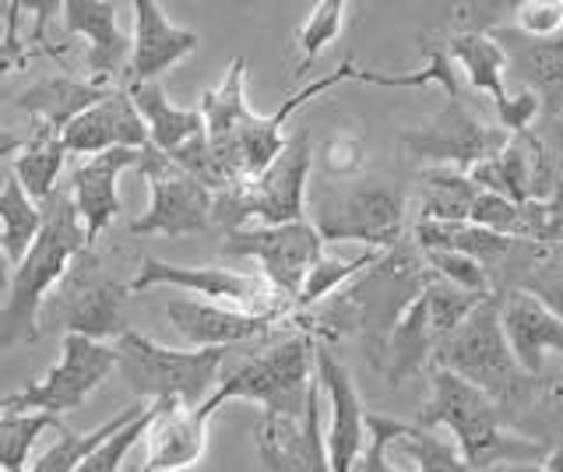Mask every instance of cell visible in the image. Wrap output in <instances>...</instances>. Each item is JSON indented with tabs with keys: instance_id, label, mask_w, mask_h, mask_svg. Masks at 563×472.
<instances>
[{
	"instance_id": "1",
	"label": "cell",
	"mask_w": 563,
	"mask_h": 472,
	"mask_svg": "<svg viewBox=\"0 0 563 472\" xmlns=\"http://www.w3.org/2000/svg\"><path fill=\"white\" fill-rule=\"evenodd\" d=\"M430 278L433 272L419 243L405 237L391 251H380L374 265L352 278L342 293H334L331 300L317 304L307 314H292L289 325H299V331H307L321 345L334 339H360L366 356L380 366L395 325L430 286Z\"/></svg>"
},
{
	"instance_id": "2",
	"label": "cell",
	"mask_w": 563,
	"mask_h": 472,
	"mask_svg": "<svg viewBox=\"0 0 563 472\" xmlns=\"http://www.w3.org/2000/svg\"><path fill=\"white\" fill-rule=\"evenodd\" d=\"M40 212H43L40 237H35L29 254L22 257V265H14L8 300L0 307V349L35 342L43 336L40 314H43L46 296L57 289L75 254L88 248L70 184H60L53 190L40 205Z\"/></svg>"
},
{
	"instance_id": "3",
	"label": "cell",
	"mask_w": 563,
	"mask_h": 472,
	"mask_svg": "<svg viewBox=\"0 0 563 472\" xmlns=\"http://www.w3.org/2000/svg\"><path fill=\"white\" fill-rule=\"evenodd\" d=\"M419 427L437 430L448 427L454 433V448L462 451V459L472 472H483L493 465H542L545 444L528 441V437L504 427V413L489 395L472 388L468 381L454 377L448 371L430 374V398L422 406Z\"/></svg>"
},
{
	"instance_id": "4",
	"label": "cell",
	"mask_w": 563,
	"mask_h": 472,
	"mask_svg": "<svg viewBox=\"0 0 563 472\" xmlns=\"http://www.w3.org/2000/svg\"><path fill=\"white\" fill-rule=\"evenodd\" d=\"M433 366L468 381L472 388L489 395L500 406L504 419H507V409H525L539 392V377L525 374L507 345L497 293L486 296V300L433 349Z\"/></svg>"
},
{
	"instance_id": "5",
	"label": "cell",
	"mask_w": 563,
	"mask_h": 472,
	"mask_svg": "<svg viewBox=\"0 0 563 472\" xmlns=\"http://www.w3.org/2000/svg\"><path fill=\"white\" fill-rule=\"evenodd\" d=\"M317 339L307 331L275 342L264 353L233 366L208 395V409H222L225 402H254L264 409V419H303L310 388L317 381L313 371Z\"/></svg>"
},
{
	"instance_id": "6",
	"label": "cell",
	"mask_w": 563,
	"mask_h": 472,
	"mask_svg": "<svg viewBox=\"0 0 563 472\" xmlns=\"http://www.w3.org/2000/svg\"><path fill=\"white\" fill-rule=\"evenodd\" d=\"M313 169L310 131L289 134L278 160L254 180L216 195L211 205V226L222 233L246 230V226H289L307 219V187Z\"/></svg>"
},
{
	"instance_id": "7",
	"label": "cell",
	"mask_w": 563,
	"mask_h": 472,
	"mask_svg": "<svg viewBox=\"0 0 563 472\" xmlns=\"http://www.w3.org/2000/svg\"><path fill=\"white\" fill-rule=\"evenodd\" d=\"M310 226L324 243H363L366 251H391L405 240V195L374 177L313 184Z\"/></svg>"
},
{
	"instance_id": "8",
	"label": "cell",
	"mask_w": 563,
	"mask_h": 472,
	"mask_svg": "<svg viewBox=\"0 0 563 472\" xmlns=\"http://www.w3.org/2000/svg\"><path fill=\"white\" fill-rule=\"evenodd\" d=\"M131 286L113 272L96 248H85L67 265L64 278L46 296L40 325L43 331H64V336H85L92 342L120 339L128 331L123 304Z\"/></svg>"
},
{
	"instance_id": "9",
	"label": "cell",
	"mask_w": 563,
	"mask_h": 472,
	"mask_svg": "<svg viewBox=\"0 0 563 472\" xmlns=\"http://www.w3.org/2000/svg\"><path fill=\"white\" fill-rule=\"evenodd\" d=\"M117 371L131 384L141 402H176L184 409H198L216 388L229 349H169L137 331H123L113 342Z\"/></svg>"
},
{
	"instance_id": "10",
	"label": "cell",
	"mask_w": 563,
	"mask_h": 472,
	"mask_svg": "<svg viewBox=\"0 0 563 472\" xmlns=\"http://www.w3.org/2000/svg\"><path fill=\"white\" fill-rule=\"evenodd\" d=\"M117 371V349L106 342H92L85 336H64L57 366L43 377L25 384L22 392L0 395V413L29 416L43 413L60 419L64 413L78 409L99 384Z\"/></svg>"
},
{
	"instance_id": "11",
	"label": "cell",
	"mask_w": 563,
	"mask_h": 472,
	"mask_svg": "<svg viewBox=\"0 0 563 472\" xmlns=\"http://www.w3.org/2000/svg\"><path fill=\"white\" fill-rule=\"evenodd\" d=\"M131 293H145L155 286H176L194 296H205V304H219L243 314H275L282 321H292V304L264 283L261 275L233 272V268H211V265H173L163 257H145L137 275L131 278Z\"/></svg>"
},
{
	"instance_id": "12",
	"label": "cell",
	"mask_w": 563,
	"mask_h": 472,
	"mask_svg": "<svg viewBox=\"0 0 563 472\" xmlns=\"http://www.w3.org/2000/svg\"><path fill=\"white\" fill-rule=\"evenodd\" d=\"M507 142H510V134L500 124L497 128L483 124L462 99H444V107H440L427 124L401 134V145L416 163L444 166L457 173H468L472 166L500 155Z\"/></svg>"
},
{
	"instance_id": "13",
	"label": "cell",
	"mask_w": 563,
	"mask_h": 472,
	"mask_svg": "<svg viewBox=\"0 0 563 472\" xmlns=\"http://www.w3.org/2000/svg\"><path fill=\"white\" fill-rule=\"evenodd\" d=\"M222 254L254 257L261 265L257 275L296 310V296L303 289L307 272L324 254V240L307 219L289 226H246V230L222 233Z\"/></svg>"
},
{
	"instance_id": "14",
	"label": "cell",
	"mask_w": 563,
	"mask_h": 472,
	"mask_svg": "<svg viewBox=\"0 0 563 472\" xmlns=\"http://www.w3.org/2000/svg\"><path fill=\"white\" fill-rule=\"evenodd\" d=\"M141 177L152 187V205L145 216H137L131 222V233L137 237H194L205 233L211 226V205H216V195L208 187H201L194 177L176 166L166 152H158L152 145L141 149V160L134 166Z\"/></svg>"
},
{
	"instance_id": "15",
	"label": "cell",
	"mask_w": 563,
	"mask_h": 472,
	"mask_svg": "<svg viewBox=\"0 0 563 472\" xmlns=\"http://www.w3.org/2000/svg\"><path fill=\"white\" fill-rule=\"evenodd\" d=\"M313 371L331 406V424L324 433L331 472H356L360 454L366 451V441H369L360 388H356V381H352L349 366L321 342L313 349Z\"/></svg>"
},
{
	"instance_id": "16",
	"label": "cell",
	"mask_w": 563,
	"mask_h": 472,
	"mask_svg": "<svg viewBox=\"0 0 563 472\" xmlns=\"http://www.w3.org/2000/svg\"><path fill=\"white\" fill-rule=\"evenodd\" d=\"M60 19L64 36L88 40V81L102 85V89H117L120 75L128 78L131 64V36H123L117 22V4L110 0H64Z\"/></svg>"
},
{
	"instance_id": "17",
	"label": "cell",
	"mask_w": 563,
	"mask_h": 472,
	"mask_svg": "<svg viewBox=\"0 0 563 472\" xmlns=\"http://www.w3.org/2000/svg\"><path fill=\"white\" fill-rule=\"evenodd\" d=\"M198 32L180 29L166 19V11L158 0H134V36H131V64L123 89H141L152 85L158 75H166L169 67L198 54Z\"/></svg>"
},
{
	"instance_id": "18",
	"label": "cell",
	"mask_w": 563,
	"mask_h": 472,
	"mask_svg": "<svg viewBox=\"0 0 563 472\" xmlns=\"http://www.w3.org/2000/svg\"><path fill=\"white\" fill-rule=\"evenodd\" d=\"M507 57V75L521 81L525 92L539 96L545 120L563 117V29L550 40H532L515 25H500L489 32Z\"/></svg>"
},
{
	"instance_id": "19",
	"label": "cell",
	"mask_w": 563,
	"mask_h": 472,
	"mask_svg": "<svg viewBox=\"0 0 563 472\" xmlns=\"http://www.w3.org/2000/svg\"><path fill=\"white\" fill-rule=\"evenodd\" d=\"M257 451L268 472H331L321 427V381H313L303 419H264Z\"/></svg>"
},
{
	"instance_id": "20",
	"label": "cell",
	"mask_w": 563,
	"mask_h": 472,
	"mask_svg": "<svg viewBox=\"0 0 563 472\" xmlns=\"http://www.w3.org/2000/svg\"><path fill=\"white\" fill-rule=\"evenodd\" d=\"M145 145H148L145 120H141L134 99L123 85L64 128L67 155H85V160H92V155H102V152H113V149L141 152Z\"/></svg>"
},
{
	"instance_id": "21",
	"label": "cell",
	"mask_w": 563,
	"mask_h": 472,
	"mask_svg": "<svg viewBox=\"0 0 563 472\" xmlns=\"http://www.w3.org/2000/svg\"><path fill=\"white\" fill-rule=\"evenodd\" d=\"M216 409L201 402L198 409H184L176 402H158V413L148 427V459L137 472H187L205 459L208 424Z\"/></svg>"
},
{
	"instance_id": "22",
	"label": "cell",
	"mask_w": 563,
	"mask_h": 472,
	"mask_svg": "<svg viewBox=\"0 0 563 472\" xmlns=\"http://www.w3.org/2000/svg\"><path fill=\"white\" fill-rule=\"evenodd\" d=\"M166 318L194 349H229L236 342H251L257 336H268L272 328L289 325L275 314H243L205 300H169Z\"/></svg>"
},
{
	"instance_id": "23",
	"label": "cell",
	"mask_w": 563,
	"mask_h": 472,
	"mask_svg": "<svg viewBox=\"0 0 563 472\" xmlns=\"http://www.w3.org/2000/svg\"><path fill=\"white\" fill-rule=\"evenodd\" d=\"M141 160V152L134 149H113V152H102L92 155L75 166L70 173V195H75L78 205V216L85 226V237H88V248H96L99 233H106L113 226V219L120 216V190L117 180L123 169H134Z\"/></svg>"
},
{
	"instance_id": "24",
	"label": "cell",
	"mask_w": 563,
	"mask_h": 472,
	"mask_svg": "<svg viewBox=\"0 0 563 472\" xmlns=\"http://www.w3.org/2000/svg\"><path fill=\"white\" fill-rule=\"evenodd\" d=\"M500 325L525 374L539 377L550 353L563 356V321L521 289H500Z\"/></svg>"
},
{
	"instance_id": "25",
	"label": "cell",
	"mask_w": 563,
	"mask_h": 472,
	"mask_svg": "<svg viewBox=\"0 0 563 472\" xmlns=\"http://www.w3.org/2000/svg\"><path fill=\"white\" fill-rule=\"evenodd\" d=\"M117 89H120V85H117ZM110 92L113 89H102V85L70 78V75H57V78L35 81L32 89H25L22 96L14 99V107L22 113H29L32 120H40V124L64 131L70 120L81 117L85 110H92L96 102H102Z\"/></svg>"
},
{
	"instance_id": "26",
	"label": "cell",
	"mask_w": 563,
	"mask_h": 472,
	"mask_svg": "<svg viewBox=\"0 0 563 472\" xmlns=\"http://www.w3.org/2000/svg\"><path fill=\"white\" fill-rule=\"evenodd\" d=\"M536 166H539V138L528 131L521 138H510L500 155L472 166L468 180L479 190H489V195H497L504 201L525 205V201H532Z\"/></svg>"
},
{
	"instance_id": "27",
	"label": "cell",
	"mask_w": 563,
	"mask_h": 472,
	"mask_svg": "<svg viewBox=\"0 0 563 472\" xmlns=\"http://www.w3.org/2000/svg\"><path fill=\"white\" fill-rule=\"evenodd\" d=\"M412 240L422 251H454L479 261L486 272H500L518 240H507L472 222H416Z\"/></svg>"
},
{
	"instance_id": "28",
	"label": "cell",
	"mask_w": 563,
	"mask_h": 472,
	"mask_svg": "<svg viewBox=\"0 0 563 472\" xmlns=\"http://www.w3.org/2000/svg\"><path fill=\"white\" fill-rule=\"evenodd\" d=\"M64 163H67L64 131L49 128V124H40V120H32V131L25 138V145L18 149L14 163H11V173H14V180L25 187V195L35 205H43L53 195V190L60 187Z\"/></svg>"
},
{
	"instance_id": "29",
	"label": "cell",
	"mask_w": 563,
	"mask_h": 472,
	"mask_svg": "<svg viewBox=\"0 0 563 472\" xmlns=\"http://www.w3.org/2000/svg\"><path fill=\"white\" fill-rule=\"evenodd\" d=\"M131 99L145 120V131H148V145L173 155L180 145H187L190 138L205 134V117L201 110L194 107H176L169 102V96L163 92V85L152 81V85H141V89H131Z\"/></svg>"
},
{
	"instance_id": "30",
	"label": "cell",
	"mask_w": 563,
	"mask_h": 472,
	"mask_svg": "<svg viewBox=\"0 0 563 472\" xmlns=\"http://www.w3.org/2000/svg\"><path fill=\"white\" fill-rule=\"evenodd\" d=\"M433 349H437V336L427 318V304H422V296H419V300L405 310V318L395 325L391 339H387L384 363H380L387 384H391V388H401L405 381L419 374L422 366L433 360Z\"/></svg>"
},
{
	"instance_id": "31",
	"label": "cell",
	"mask_w": 563,
	"mask_h": 472,
	"mask_svg": "<svg viewBox=\"0 0 563 472\" xmlns=\"http://www.w3.org/2000/svg\"><path fill=\"white\" fill-rule=\"evenodd\" d=\"M475 198L479 187L468 180V173L427 166L416 187V222H468Z\"/></svg>"
},
{
	"instance_id": "32",
	"label": "cell",
	"mask_w": 563,
	"mask_h": 472,
	"mask_svg": "<svg viewBox=\"0 0 563 472\" xmlns=\"http://www.w3.org/2000/svg\"><path fill=\"white\" fill-rule=\"evenodd\" d=\"M444 46L457 67V75H462V81L472 92H486L493 99V107L510 96L507 92V57H504L500 43H493L489 36H448Z\"/></svg>"
},
{
	"instance_id": "33",
	"label": "cell",
	"mask_w": 563,
	"mask_h": 472,
	"mask_svg": "<svg viewBox=\"0 0 563 472\" xmlns=\"http://www.w3.org/2000/svg\"><path fill=\"white\" fill-rule=\"evenodd\" d=\"M510 257H518V272L507 289H521L539 300L553 318L563 321V248H539V243H515ZM500 293V289H497Z\"/></svg>"
},
{
	"instance_id": "34",
	"label": "cell",
	"mask_w": 563,
	"mask_h": 472,
	"mask_svg": "<svg viewBox=\"0 0 563 472\" xmlns=\"http://www.w3.org/2000/svg\"><path fill=\"white\" fill-rule=\"evenodd\" d=\"M198 110L205 117V138L211 145L229 142V138L246 124V117L254 110L246 107V61L243 57L229 61L222 81L201 96Z\"/></svg>"
},
{
	"instance_id": "35",
	"label": "cell",
	"mask_w": 563,
	"mask_h": 472,
	"mask_svg": "<svg viewBox=\"0 0 563 472\" xmlns=\"http://www.w3.org/2000/svg\"><path fill=\"white\" fill-rule=\"evenodd\" d=\"M152 406V402H134V406L120 409V416L106 419V424H99L96 430H85V433H75V430H60V441L46 448L40 459H35L29 465V472H78V465L92 454L96 448H102L117 430H123L128 424H134V419L145 413Z\"/></svg>"
},
{
	"instance_id": "36",
	"label": "cell",
	"mask_w": 563,
	"mask_h": 472,
	"mask_svg": "<svg viewBox=\"0 0 563 472\" xmlns=\"http://www.w3.org/2000/svg\"><path fill=\"white\" fill-rule=\"evenodd\" d=\"M43 226V212L35 205L25 187L14 180V173H8V184L0 190V243H4V254L14 265H22V257L29 254V248L40 237Z\"/></svg>"
},
{
	"instance_id": "37",
	"label": "cell",
	"mask_w": 563,
	"mask_h": 472,
	"mask_svg": "<svg viewBox=\"0 0 563 472\" xmlns=\"http://www.w3.org/2000/svg\"><path fill=\"white\" fill-rule=\"evenodd\" d=\"M377 257H380V251H360L356 257H334L324 251L303 278V289H299V296H296V314H307L317 304L331 300L334 293H342L352 278L363 275L369 265H374Z\"/></svg>"
},
{
	"instance_id": "38",
	"label": "cell",
	"mask_w": 563,
	"mask_h": 472,
	"mask_svg": "<svg viewBox=\"0 0 563 472\" xmlns=\"http://www.w3.org/2000/svg\"><path fill=\"white\" fill-rule=\"evenodd\" d=\"M422 50H427V64H422L419 72L384 75V72H363V67H356V81L377 85V89H422V85H437V89H444L448 99H462V75H457L448 46L422 43Z\"/></svg>"
},
{
	"instance_id": "39",
	"label": "cell",
	"mask_w": 563,
	"mask_h": 472,
	"mask_svg": "<svg viewBox=\"0 0 563 472\" xmlns=\"http://www.w3.org/2000/svg\"><path fill=\"white\" fill-rule=\"evenodd\" d=\"M395 448H401L416 462V472H472L451 441L437 437V430H427L419 424H405L398 419Z\"/></svg>"
},
{
	"instance_id": "40",
	"label": "cell",
	"mask_w": 563,
	"mask_h": 472,
	"mask_svg": "<svg viewBox=\"0 0 563 472\" xmlns=\"http://www.w3.org/2000/svg\"><path fill=\"white\" fill-rule=\"evenodd\" d=\"M345 11L349 4L345 0H321V4H313L307 22L296 29V46H299V64H296V75L303 78L313 61L324 54V50L339 40V32L345 25Z\"/></svg>"
},
{
	"instance_id": "41",
	"label": "cell",
	"mask_w": 563,
	"mask_h": 472,
	"mask_svg": "<svg viewBox=\"0 0 563 472\" xmlns=\"http://www.w3.org/2000/svg\"><path fill=\"white\" fill-rule=\"evenodd\" d=\"M486 296H493V293H468V289H457V286L433 275L430 286L422 289V304H427V318H430V328L437 336V345L444 342L451 331L486 300Z\"/></svg>"
},
{
	"instance_id": "42",
	"label": "cell",
	"mask_w": 563,
	"mask_h": 472,
	"mask_svg": "<svg viewBox=\"0 0 563 472\" xmlns=\"http://www.w3.org/2000/svg\"><path fill=\"white\" fill-rule=\"evenodd\" d=\"M49 427L64 430L60 419L43 413H29V416L0 413V472H29V451L40 441V433Z\"/></svg>"
},
{
	"instance_id": "43",
	"label": "cell",
	"mask_w": 563,
	"mask_h": 472,
	"mask_svg": "<svg viewBox=\"0 0 563 472\" xmlns=\"http://www.w3.org/2000/svg\"><path fill=\"white\" fill-rule=\"evenodd\" d=\"M155 413H158V402H152V406L134 419V424H128L123 430H117L102 448H96L92 454H88V459L78 465V472H120V462L128 459L131 448L141 441V437L148 433Z\"/></svg>"
},
{
	"instance_id": "44",
	"label": "cell",
	"mask_w": 563,
	"mask_h": 472,
	"mask_svg": "<svg viewBox=\"0 0 563 472\" xmlns=\"http://www.w3.org/2000/svg\"><path fill=\"white\" fill-rule=\"evenodd\" d=\"M422 257H427V265H430V272L437 278H444V283H451L457 289L497 293V286H493V275L479 265V261H472L465 254H454V251H422Z\"/></svg>"
},
{
	"instance_id": "45",
	"label": "cell",
	"mask_w": 563,
	"mask_h": 472,
	"mask_svg": "<svg viewBox=\"0 0 563 472\" xmlns=\"http://www.w3.org/2000/svg\"><path fill=\"white\" fill-rule=\"evenodd\" d=\"M518 0H468L451 8V36H489L504 25V14H515Z\"/></svg>"
},
{
	"instance_id": "46",
	"label": "cell",
	"mask_w": 563,
	"mask_h": 472,
	"mask_svg": "<svg viewBox=\"0 0 563 472\" xmlns=\"http://www.w3.org/2000/svg\"><path fill=\"white\" fill-rule=\"evenodd\" d=\"M324 180H356L363 177V138L352 131L331 134L321 149Z\"/></svg>"
},
{
	"instance_id": "47",
	"label": "cell",
	"mask_w": 563,
	"mask_h": 472,
	"mask_svg": "<svg viewBox=\"0 0 563 472\" xmlns=\"http://www.w3.org/2000/svg\"><path fill=\"white\" fill-rule=\"evenodd\" d=\"M366 433H369V441H366V451L360 454L356 472H405L387 459V448L395 444V433H398V419L366 413Z\"/></svg>"
},
{
	"instance_id": "48",
	"label": "cell",
	"mask_w": 563,
	"mask_h": 472,
	"mask_svg": "<svg viewBox=\"0 0 563 472\" xmlns=\"http://www.w3.org/2000/svg\"><path fill=\"white\" fill-rule=\"evenodd\" d=\"M515 29L532 40H550L563 29V0H518Z\"/></svg>"
},
{
	"instance_id": "49",
	"label": "cell",
	"mask_w": 563,
	"mask_h": 472,
	"mask_svg": "<svg viewBox=\"0 0 563 472\" xmlns=\"http://www.w3.org/2000/svg\"><path fill=\"white\" fill-rule=\"evenodd\" d=\"M542 117V102L539 96L532 92H515V96H507L504 102H497V124L510 134V138H521L532 131V124Z\"/></svg>"
},
{
	"instance_id": "50",
	"label": "cell",
	"mask_w": 563,
	"mask_h": 472,
	"mask_svg": "<svg viewBox=\"0 0 563 472\" xmlns=\"http://www.w3.org/2000/svg\"><path fill=\"white\" fill-rule=\"evenodd\" d=\"M18 14H22V4H11L8 8V36L0 40V78L11 75V72H22L29 67V43L18 36Z\"/></svg>"
},
{
	"instance_id": "51",
	"label": "cell",
	"mask_w": 563,
	"mask_h": 472,
	"mask_svg": "<svg viewBox=\"0 0 563 472\" xmlns=\"http://www.w3.org/2000/svg\"><path fill=\"white\" fill-rule=\"evenodd\" d=\"M542 208H545V233L539 248H563V163L556 166L553 190L542 201Z\"/></svg>"
},
{
	"instance_id": "52",
	"label": "cell",
	"mask_w": 563,
	"mask_h": 472,
	"mask_svg": "<svg viewBox=\"0 0 563 472\" xmlns=\"http://www.w3.org/2000/svg\"><path fill=\"white\" fill-rule=\"evenodd\" d=\"M550 128H553V142H542V149L550 152L553 166H560L563 163V117L560 120H550Z\"/></svg>"
},
{
	"instance_id": "53",
	"label": "cell",
	"mask_w": 563,
	"mask_h": 472,
	"mask_svg": "<svg viewBox=\"0 0 563 472\" xmlns=\"http://www.w3.org/2000/svg\"><path fill=\"white\" fill-rule=\"evenodd\" d=\"M0 92H4V85H0ZM22 145H25L22 134L0 128V160H4V155H18V149H22Z\"/></svg>"
},
{
	"instance_id": "54",
	"label": "cell",
	"mask_w": 563,
	"mask_h": 472,
	"mask_svg": "<svg viewBox=\"0 0 563 472\" xmlns=\"http://www.w3.org/2000/svg\"><path fill=\"white\" fill-rule=\"evenodd\" d=\"M542 472H563V430L556 437V444L545 451V462H542Z\"/></svg>"
},
{
	"instance_id": "55",
	"label": "cell",
	"mask_w": 563,
	"mask_h": 472,
	"mask_svg": "<svg viewBox=\"0 0 563 472\" xmlns=\"http://www.w3.org/2000/svg\"><path fill=\"white\" fill-rule=\"evenodd\" d=\"M8 286H11V261L4 254V243H0V289L8 293Z\"/></svg>"
},
{
	"instance_id": "56",
	"label": "cell",
	"mask_w": 563,
	"mask_h": 472,
	"mask_svg": "<svg viewBox=\"0 0 563 472\" xmlns=\"http://www.w3.org/2000/svg\"><path fill=\"white\" fill-rule=\"evenodd\" d=\"M483 472H542V465H493V469H483Z\"/></svg>"
}]
</instances>
